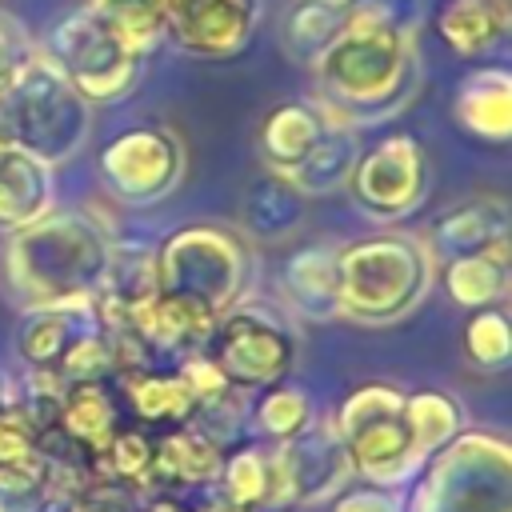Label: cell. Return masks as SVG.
Masks as SVG:
<instances>
[{"mask_svg":"<svg viewBox=\"0 0 512 512\" xmlns=\"http://www.w3.org/2000/svg\"><path fill=\"white\" fill-rule=\"evenodd\" d=\"M316 104L352 124L372 128L400 116L424 84V60L416 32L368 16L348 0V24L312 68Z\"/></svg>","mask_w":512,"mask_h":512,"instance_id":"cell-1","label":"cell"},{"mask_svg":"<svg viewBox=\"0 0 512 512\" xmlns=\"http://www.w3.org/2000/svg\"><path fill=\"white\" fill-rule=\"evenodd\" d=\"M108 260L112 236L84 208H48L4 244L8 288L24 308L92 304Z\"/></svg>","mask_w":512,"mask_h":512,"instance_id":"cell-2","label":"cell"},{"mask_svg":"<svg viewBox=\"0 0 512 512\" xmlns=\"http://www.w3.org/2000/svg\"><path fill=\"white\" fill-rule=\"evenodd\" d=\"M436 276V260L412 232H372L340 244V316L384 328L412 316Z\"/></svg>","mask_w":512,"mask_h":512,"instance_id":"cell-3","label":"cell"},{"mask_svg":"<svg viewBox=\"0 0 512 512\" xmlns=\"http://www.w3.org/2000/svg\"><path fill=\"white\" fill-rule=\"evenodd\" d=\"M412 480L404 512H512V448L496 432L460 428Z\"/></svg>","mask_w":512,"mask_h":512,"instance_id":"cell-4","label":"cell"},{"mask_svg":"<svg viewBox=\"0 0 512 512\" xmlns=\"http://www.w3.org/2000/svg\"><path fill=\"white\" fill-rule=\"evenodd\" d=\"M0 112L8 144L32 152L48 168L68 164L92 132V104L64 80V72L40 48L0 96Z\"/></svg>","mask_w":512,"mask_h":512,"instance_id":"cell-5","label":"cell"},{"mask_svg":"<svg viewBox=\"0 0 512 512\" xmlns=\"http://www.w3.org/2000/svg\"><path fill=\"white\" fill-rule=\"evenodd\" d=\"M252 244L228 224H184L156 248V288L220 316L248 296Z\"/></svg>","mask_w":512,"mask_h":512,"instance_id":"cell-6","label":"cell"},{"mask_svg":"<svg viewBox=\"0 0 512 512\" xmlns=\"http://www.w3.org/2000/svg\"><path fill=\"white\" fill-rule=\"evenodd\" d=\"M332 428L348 452L352 472L364 476L368 484L400 488L424 468V456L416 452V440L404 416V392L396 384L372 380L352 388L340 400Z\"/></svg>","mask_w":512,"mask_h":512,"instance_id":"cell-7","label":"cell"},{"mask_svg":"<svg viewBox=\"0 0 512 512\" xmlns=\"http://www.w3.org/2000/svg\"><path fill=\"white\" fill-rule=\"evenodd\" d=\"M200 352L220 368V376L232 388L256 392V388L280 384L296 368L300 336L284 308L244 296L228 312L216 316Z\"/></svg>","mask_w":512,"mask_h":512,"instance_id":"cell-8","label":"cell"},{"mask_svg":"<svg viewBox=\"0 0 512 512\" xmlns=\"http://www.w3.org/2000/svg\"><path fill=\"white\" fill-rule=\"evenodd\" d=\"M60 72L64 80L96 108V104H116L120 96L132 92L140 80V56L132 44H124L108 24H100L88 8L60 16L44 44H36Z\"/></svg>","mask_w":512,"mask_h":512,"instance_id":"cell-9","label":"cell"},{"mask_svg":"<svg viewBox=\"0 0 512 512\" xmlns=\"http://www.w3.org/2000/svg\"><path fill=\"white\" fill-rule=\"evenodd\" d=\"M96 168L120 204L148 208L180 188L188 172V148L168 124H136L100 148Z\"/></svg>","mask_w":512,"mask_h":512,"instance_id":"cell-10","label":"cell"},{"mask_svg":"<svg viewBox=\"0 0 512 512\" xmlns=\"http://www.w3.org/2000/svg\"><path fill=\"white\" fill-rule=\"evenodd\" d=\"M356 208L380 224H396L424 204L428 192V156L424 144L408 132H388L372 148H360L356 168L344 184Z\"/></svg>","mask_w":512,"mask_h":512,"instance_id":"cell-11","label":"cell"},{"mask_svg":"<svg viewBox=\"0 0 512 512\" xmlns=\"http://www.w3.org/2000/svg\"><path fill=\"white\" fill-rule=\"evenodd\" d=\"M268 452H272V508L324 504L352 476V464L332 428V416H312L308 428L272 444Z\"/></svg>","mask_w":512,"mask_h":512,"instance_id":"cell-12","label":"cell"},{"mask_svg":"<svg viewBox=\"0 0 512 512\" xmlns=\"http://www.w3.org/2000/svg\"><path fill=\"white\" fill-rule=\"evenodd\" d=\"M260 24V0H168V40L204 60L236 56Z\"/></svg>","mask_w":512,"mask_h":512,"instance_id":"cell-13","label":"cell"},{"mask_svg":"<svg viewBox=\"0 0 512 512\" xmlns=\"http://www.w3.org/2000/svg\"><path fill=\"white\" fill-rule=\"evenodd\" d=\"M508 200L504 196H468L452 208H444L428 228H424V248L436 264H448L456 256L472 252H500L508 256Z\"/></svg>","mask_w":512,"mask_h":512,"instance_id":"cell-14","label":"cell"},{"mask_svg":"<svg viewBox=\"0 0 512 512\" xmlns=\"http://www.w3.org/2000/svg\"><path fill=\"white\" fill-rule=\"evenodd\" d=\"M280 304L288 316L324 324L340 320V244H300L280 260L276 272Z\"/></svg>","mask_w":512,"mask_h":512,"instance_id":"cell-15","label":"cell"},{"mask_svg":"<svg viewBox=\"0 0 512 512\" xmlns=\"http://www.w3.org/2000/svg\"><path fill=\"white\" fill-rule=\"evenodd\" d=\"M100 328V316L92 304H60V308H24V320L16 328V352L28 372H48L60 380V364L68 352Z\"/></svg>","mask_w":512,"mask_h":512,"instance_id":"cell-16","label":"cell"},{"mask_svg":"<svg viewBox=\"0 0 512 512\" xmlns=\"http://www.w3.org/2000/svg\"><path fill=\"white\" fill-rule=\"evenodd\" d=\"M224 460V444L212 440L204 428L176 424L160 436H152V476L148 492H172V488H196L212 484Z\"/></svg>","mask_w":512,"mask_h":512,"instance_id":"cell-17","label":"cell"},{"mask_svg":"<svg viewBox=\"0 0 512 512\" xmlns=\"http://www.w3.org/2000/svg\"><path fill=\"white\" fill-rule=\"evenodd\" d=\"M452 116L468 136L504 144L512 136V76H508V68H496V64L472 68L456 84Z\"/></svg>","mask_w":512,"mask_h":512,"instance_id":"cell-18","label":"cell"},{"mask_svg":"<svg viewBox=\"0 0 512 512\" xmlns=\"http://www.w3.org/2000/svg\"><path fill=\"white\" fill-rule=\"evenodd\" d=\"M52 428L64 440H72L80 452H88L96 460L108 448V440L124 428L120 424V404H116L108 380H76V384H64V396H60V408H56Z\"/></svg>","mask_w":512,"mask_h":512,"instance_id":"cell-19","label":"cell"},{"mask_svg":"<svg viewBox=\"0 0 512 512\" xmlns=\"http://www.w3.org/2000/svg\"><path fill=\"white\" fill-rule=\"evenodd\" d=\"M332 120L336 116H328L316 100H284V104L268 108V116L260 120V136H256V148H260L264 168L276 172V176H284L324 136V128Z\"/></svg>","mask_w":512,"mask_h":512,"instance_id":"cell-20","label":"cell"},{"mask_svg":"<svg viewBox=\"0 0 512 512\" xmlns=\"http://www.w3.org/2000/svg\"><path fill=\"white\" fill-rule=\"evenodd\" d=\"M304 212H308V200L284 176L264 168L240 196V212H236L240 228L236 232L260 240V244H280L304 224Z\"/></svg>","mask_w":512,"mask_h":512,"instance_id":"cell-21","label":"cell"},{"mask_svg":"<svg viewBox=\"0 0 512 512\" xmlns=\"http://www.w3.org/2000/svg\"><path fill=\"white\" fill-rule=\"evenodd\" d=\"M176 372L184 376V384H188V392H192V424L204 428V432H208L212 440H220V444L232 440V436L240 432L244 416H248L244 392L232 388V384L220 376V368H216L204 352L184 356Z\"/></svg>","mask_w":512,"mask_h":512,"instance_id":"cell-22","label":"cell"},{"mask_svg":"<svg viewBox=\"0 0 512 512\" xmlns=\"http://www.w3.org/2000/svg\"><path fill=\"white\" fill-rule=\"evenodd\" d=\"M52 208V168L32 152L4 144L0 148V232H20Z\"/></svg>","mask_w":512,"mask_h":512,"instance_id":"cell-23","label":"cell"},{"mask_svg":"<svg viewBox=\"0 0 512 512\" xmlns=\"http://www.w3.org/2000/svg\"><path fill=\"white\" fill-rule=\"evenodd\" d=\"M356 156H360V128L344 124V120H332L324 128V136L284 172V180L304 196V200H316V196H328V192H340L356 168Z\"/></svg>","mask_w":512,"mask_h":512,"instance_id":"cell-24","label":"cell"},{"mask_svg":"<svg viewBox=\"0 0 512 512\" xmlns=\"http://www.w3.org/2000/svg\"><path fill=\"white\" fill-rule=\"evenodd\" d=\"M512 28V4L508 0H444L436 12V32L440 40L464 56H488L504 44Z\"/></svg>","mask_w":512,"mask_h":512,"instance_id":"cell-25","label":"cell"},{"mask_svg":"<svg viewBox=\"0 0 512 512\" xmlns=\"http://www.w3.org/2000/svg\"><path fill=\"white\" fill-rule=\"evenodd\" d=\"M344 24L348 0H292L280 16V48L292 64L312 72Z\"/></svg>","mask_w":512,"mask_h":512,"instance_id":"cell-26","label":"cell"},{"mask_svg":"<svg viewBox=\"0 0 512 512\" xmlns=\"http://www.w3.org/2000/svg\"><path fill=\"white\" fill-rule=\"evenodd\" d=\"M120 388H124V400L132 408V416L140 424H160V428H176V424H188L192 420V392L184 384V376L172 368H136V372H124L116 376Z\"/></svg>","mask_w":512,"mask_h":512,"instance_id":"cell-27","label":"cell"},{"mask_svg":"<svg viewBox=\"0 0 512 512\" xmlns=\"http://www.w3.org/2000/svg\"><path fill=\"white\" fill-rule=\"evenodd\" d=\"M444 292L460 308H488L508 296V256L500 252H472L444 264Z\"/></svg>","mask_w":512,"mask_h":512,"instance_id":"cell-28","label":"cell"},{"mask_svg":"<svg viewBox=\"0 0 512 512\" xmlns=\"http://www.w3.org/2000/svg\"><path fill=\"white\" fill-rule=\"evenodd\" d=\"M212 484H220V496L236 508H248V512L272 508V452L260 444H240L224 452Z\"/></svg>","mask_w":512,"mask_h":512,"instance_id":"cell-29","label":"cell"},{"mask_svg":"<svg viewBox=\"0 0 512 512\" xmlns=\"http://www.w3.org/2000/svg\"><path fill=\"white\" fill-rule=\"evenodd\" d=\"M84 8L136 52H148L168 36V0H88Z\"/></svg>","mask_w":512,"mask_h":512,"instance_id":"cell-30","label":"cell"},{"mask_svg":"<svg viewBox=\"0 0 512 512\" xmlns=\"http://www.w3.org/2000/svg\"><path fill=\"white\" fill-rule=\"evenodd\" d=\"M404 416L416 440V452L428 460L432 452H440L460 428H464V412L456 404V396L436 392V388H420V392H404Z\"/></svg>","mask_w":512,"mask_h":512,"instance_id":"cell-31","label":"cell"},{"mask_svg":"<svg viewBox=\"0 0 512 512\" xmlns=\"http://www.w3.org/2000/svg\"><path fill=\"white\" fill-rule=\"evenodd\" d=\"M96 472L100 480L124 484L132 492H148V476H152V436L144 428H120L108 448L96 456Z\"/></svg>","mask_w":512,"mask_h":512,"instance_id":"cell-32","label":"cell"},{"mask_svg":"<svg viewBox=\"0 0 512 512\" xmlns=\"http://www.w3.org/2000/svg\"><path fill=\"white\" fill-rule=\"evenodd\" d=\"M464 356L476 372H504L512 360V328H508V312L488 304L476 308L464 324Z\"/></svg>","mask_w":512,"mask_h":512,"instance_id":"cell-33","label":"cell"},{"mask_svg":"<svg viewBox=\"0 0 512 512\" xmlns=\"http://www.w3.org/2000/svg\"><path fill=\"white\" fill-rule=\"evenodd\" d=\"M312 416H316V412H312L308 392L296 388V384H284V380L272 384V388H264L260 404L252 408V424H256V432L268 436L272 444H280V440L296 436L300 428H308Z\"/></svg>","mask_w":512,"mask_h":512,"instance_id":"cell-34","label":"cell"},{"mask_svg":"<svg viewBox=\"0 0 512 512\" xmlns=\"http://www.w3.org/2000/svg\"><path fill=\"white\" fill-rule=\"evenodd\" d=\"M40 436L44 428L16 396L0 404V472L40 464Z\"/></svg>","mask_w":512,"mask_h":512,"instance_id":"cell-35","label":"cell"},{"mask_svg":"<svg viewBox=\"0 0 512 512\" xmlns=\"http://www.w3.org/2000/svg\"><path fill=\"white\" fill-rule=\"evenodd\" d=\"M32 56H36V40L28 36V28L16 16L0 12V96L12 88V80Z\"/></svg>","mask_w":512,"mask_h":512,"instance_id":"cell-36","label":"cell"},{"mask_svg":"<svg viewBox=\"0 0 512 512\" xmlns=\"http://www.w3.org/2000/svg\"><path fill=\"white\" fill-rule=\"evenodd\" d=\"M332 512H404V496L400 488H380V484L340 488L332 496Z\"/></svg>","mask_w":512,"mask_h":512,"instance_id":"cell-37","label":"cell"},{"mask_svg":"<svg viewBox=\"0 0 512 512\" xmlns=\"http://www.w3.org/2000/svg\"><path fill=\"white\" fill-rule=\"evenodd\" d=\"M140 512H196V508L168 492H152V496H140Z\"/></svg>","mask_w":512,"mask_h":512,"instance_id":"cell-38","label":"cell"},{"mask_svg":"<svg viewBox=\"0 0 512 512\" xmlns=\"http://www.w3.org/2000/svg\"><path fill=\"white\" fill-rule=\"evenodd\" d=\"M196 512H248V508H236V504H228L224 496H212V500H204Z\"/></svg>","mask_w":512,"mask_h":512,"instance_id":"cell-39","label":"cell"},{"mask_svg":"<svg viewBox=\"0 0 512 512\" xmlns=\"http://www.w3.org/2000/svg\"><path fill=\"white\" fill-rule=\"evenodd\" d=\"M8 400H12V380L0 376V404H8Z\"/></svg>","mask_w":512,"mask_h":512,"instance_id":"cell-40","label":"cell"},{"mask_svg":"<svg viewBox=\"0 0 512 512\" xmlns=\"http://www.w3.org/2000/svg\"><path fill=\"white\" fill-rule=\"evenodd\" d=\"M8 144V128H4V112H0V148Z\"/></svg>","mask_w":512,"mask_h":512,"instance_id":"cell-41","label":"cell"}]
</instances>
